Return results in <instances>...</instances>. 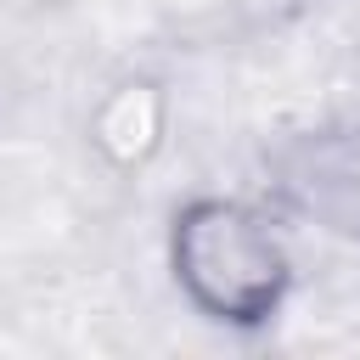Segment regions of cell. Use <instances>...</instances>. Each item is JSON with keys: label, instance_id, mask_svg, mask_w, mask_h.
Returning a JSON list of instances; mask_svg holds the SVG:
<instances>
[{"label": "cell", "instance_id": "2", "mask_svg": "<svg viewBox=\"0 0 360 360\" xmlns=\"http://www.w3.org/2000/svg\"><path fill=\"white\" fill-rule=\"evenodd\" d=\"M281 197L332 236H360V129L304 135L276 158Z\"/></svg>", "mask_w": 360, "mask_h": 360}, {"label": "cell", "instance_id": "3", "mask_svg": "<svg viewBox=\"0 0 360 360\" xmlns=\"http://www.w3.org/2000/svg\"><path fill=\"white\" fill-rule=\"evenodd\" d=\"M158 129H163V101L152 84H118L96 112V146L112 152L118 163L146 158L158 146Z\"/></svg>", "mask_w": 360, "mask_h": 360}, {"label": "cell", "instance_id": "1", "mask_svg": "<svg viewBox=\"0 0 360 360\" xmlns=\"http://www.w3.org/2000/svg\"><path fill=\"white\" fill-rule=\"evenodd\" d=\"M169 259H174V281L186 287V298L202 315L231 321V326L270 321L292 281L281 236L264 225V214L231 197H202L180 208Z\"/></svg>", "mask_w": 360, "mask_h": 360}]
</instances>
